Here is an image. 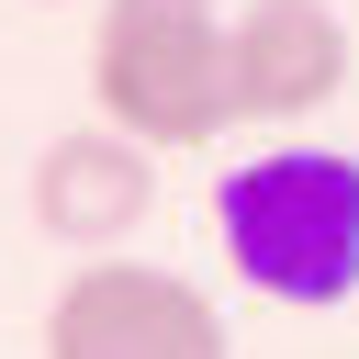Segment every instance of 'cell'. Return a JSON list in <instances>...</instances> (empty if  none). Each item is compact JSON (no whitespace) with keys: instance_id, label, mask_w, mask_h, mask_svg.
I'll return each mask as SVG.
<instances>
[{"instance_id":"1","label":"cell","mask_w":359,"mask_h":359,"mask_svg":"<svg viewBox=\"0 0 359 359\" xmlns=\"http://www.w3.org/2000/svg\"><path fill=\"white\" fill-rule=\"evenodd\" d=\"M224 258L269 303H348L359 292V157L337 146H269L213 191Z\"/></svg>"},{"instance_id":"2","label":"cell","mask_w":359,"mask_h":359,"mask_svg":"<svg viewBox=\"0 0 359 359\" xmlns=\"http://www.w3.org/2000/svg\"><path fill=\"white\" fill-rule=\"evenodd\" d=\"M90 101L135 146H213L236 123V67L213 0H101L90 22Z\"/></svg>"},{"instance_id":"3","label":"cell","mask_w":359,"mask_h":359,"mask_svg":"<svg viewBox=\"0 0 359 359\" xmlns=\"http://www.w3.org/2000/svg\"><path fill=\"white\" fill-rule=\"evenodd\" d=\"M45 359H236L224 303L157 258H90L45 303Z\"/></svg>"},{"instance_id":"4","label":"cell","mask_w":359,"mask_h":359,"mask_svg":"<svg viewBox=\"0 0 359 359\" xmlns=\"http://www.w3.org/2000/svg\"><path fill=\"white\" fill-rule=\"evenodd\" d=\"M22 213H34V236H56L79 258H123V236L157 213V146H135L112 123L45 135L22 168Z\"/></svg>"},{"instance_id":"5","label":"cell","mask_w":359,"mask_h":359,"mask_svg":"<svg viewBox=\"0 0 359 359\" xmlns=\"http://www.w3.org/2000/svg\"><path fill=\"white\" fill-rule=\"evenodd\" d=\"M224 67H236V123H303L348 90V22L337 0H236Z\"/></svg>"}]
</instances>
